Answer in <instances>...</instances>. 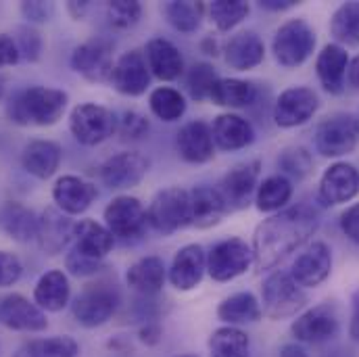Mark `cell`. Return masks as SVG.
<instances>
[{"instance_id":"cell-1","label":"cell","mask_w":359,"mask_h":357,"mask_svg":"<svg viewBox=\"0 0 359 357\" xmlns=\"http://www.w3.org/2000/svg\"><path fill=\"white\" fill-rule=\"evenodd\" d=\"M318 213L307 205H294L264 220L253 236V260L257 269L276 268L282 260L303 247L318 230Z\"/></svg>"},{"instance_id":"cell-2","label":"cell","mask_w":359,"mask_h":357,"mask_svg":"<svg viewBox=\"0 0 359 357\" xmlns=\"http://www.w3.org/2000/svg\"><path fill=\"white\" fill-rule=\"evenodd\" d=\"M67 92L46 86H29L17 92L8 107V119L17 126H55L67 109Z\"/></svg>"},{"instance_id":"cell-3","label":"cell","mask_w":359,"mask_h":357,"mask_svg":"<svg viewBox=\"0 0 359 357\" xmlns=\"http://www.w3.org/2000/svg\"><path fill=\"white\" fill-rule=\"evenodd\" d=\"M313 48H316V32L305 19H290L282 23L271 42L276 61L286 69L303 65L311 57Z\"/></svg>"},{"instance_id":"cell-4","label":"cell","mask_w":359,"mask_h":357,"mask_svg":"<svg viewBox=\"0 0 359 357\" xmlns=\"http://www.w3.org/2000/svg\"><path fill=\"white\" fill-rule=\"evenodd\" d=\"M262 314L269 320H286L297 316L307 303L303 288L286 271H273L262 286Z\"/></svg>"},{"instance_id":"cell-5","label":"cell","mask_w":359,"mask_h":357,"mask_svg":"<svg viewBox=\"0 0 359 357\" xmlns=\"http://www.w3.org/2000/svg\"><path fill=\"white\" fill-rule=\"evenodd\" d=\"M147 222L161 234H174L190 226V196L188 190L172 186L155 194L147 209Z\"/></svg>"},{"instance_id":"cell-6","label":"cell","mask_w":359,"mask_h":357,"mask_svg":"<svg viewBox=\"0 0 359 357\" xmlns=\"http://www.w3.org/2000/svg\"><path fill=\"white\" fill-rule=\"evenodd\" d=\"M359 142V119L351 113L326 117L316 130V149L324 157L349 155Z\"/></svg>"},{"instance_id":"cell-7","label":"cell","mask_w":359,"mask_h":357,"mask_svg":"<svg viewBox=\"0 0 359 357\" xmlns=\"http://www.w3.org/2000/svg\"><path fill=\"white\" fill-rule=\"evenodd\" d=\"M69 130L74 138L84 147H96L111 138L117 130V119L107 107L84 102L78 105L69 115Z\"/></svg>"},{"instance_id":"cell-8","label":"cell","mask_w":359,"mask_h":357,"mask_svg":"<svg viewBox=\"0 0 359 357\" xmlns=\"http://www.w3.org/2000/svg\"><path fill=\"white\" fill-rule=\"evenodd\" d=\"M255 264L253 249L243 238H226L207 255V271L215 282H230Z\"/></svg>"},{"instance_id":"cell-9","label":"cell","mask_w":359,"mask_h":357,"mask_svg":"<svg viewBox=\"0 0 359 357\" xmlns=\"http://www.w3.org/2000/svg\"><path fill=\"white\" fill-rule=\"evenodd\" d=\"M104 226L113 238H136L147 228V209L136 196H115L104 207Z\"/></svg>"},{"instance_id":"cell-10","label":"cell","mask_w":359,"mask_h":357,"mask_svg":"<svg viewBox=\"0 0 359 357\" xmlns=\"http://www.w3.org/2000/svg\"><path fill=\"white\" fill-rule=\"evenodd\" d=\"M72 67L92 84L111 82V74L115 67L113 44L104 38H94L80 44L72 55Z\"/></svg>"},{"instance_id":"cell-11","label":"cell","mask_w":359,"mask_h":357,"mask_svg":"<svg viewBox=\"0 0 359 357\" xmlns=\"http://www.w3.org/2000/svg\"><path fill=\"white\" fill-rule=\"evenodd\" d=\"M117 305H119L117 290H113L107 284H98V286H90L76 297L72 311L78 324L86 328H96L113 318Z\"/></svg>"},{"instance_id":"cell-12","label":"cell","mask_w":359,"mask_h":357,"mask_svg":"<svg viewBox=\"0 0 359 357\" xmlns=\"http://www.w3.org/2000/svg\"><path fill=\"white\" fill-rule=\"evenodd\" d=\"M290 332L297 341L320 345L339 335V311L332 303H320L305 314H301L292 326Z\"/></svg>"},{"instance_id":"cell-13","label":"cell","mask_w":359,"mask_h":357,"mask_svg":"<svg viewBox=\"0 0 359 357\" xmlns=\"http://www.w3.org/2000/svg\"><path fill=\"white\" fill-rule=\"evenodd\" d=\"M320 107L318 94L307 86H292L284 90L273 107V121L280 128H297L307 123Z\"/></svg>"},{"instance_id":"cell-14","label":"cell","mask_w":359,"mask_h":357,"mask_svg":"<svg viewBox=\"0 0 359 357\" xmlns=\"http://www.w3.org/2000/svg\"><path fill=\"white\" fill-rule=\"evenodd\" d=\"M149 168L151 161L144 155L136 151H123L109 157L100 166V178L111 190H126L138 186L149 174Z\"/></svg>"},{"instance_id":"cell-15","label":"cell","mask_w":359,"mask_h":357,"mask_svg":"<svg viewBox=\"0 0 359 357\" xmlns=\"http://www.w3.org/2000/svg\"><path fill=\"white\" fill-rule=\"evenodd\" d=\"M359 194V170L351 163L339 161L330 166L320 180L318 198L324 207L349 203Z\"/></svg>"},{"instance_id":"cell-16","label":"cell","mask_w":359,"mask_h":357,"mask_svg":"<svg viewBox=\"0 0 359 357\" xmlns=\"http://www.w3.org/2000/svg\"><path fill=\"white\" fill-rule=\"evenodd\" d=\"M332 271V251L326 243H311L290 268V278L301 288H316L320 286Z\"/></svg>"},{"instance_id":"cell-17","label":"cell","mask_w":359,"mask_h":357,"mask_svg":"<svg viewBox=\"0 0 359 357\" xmlns=\"http://www.w3.org/2000/svg\"><path fill=\"white\" fill-rule=\"evenodd\" d=\"M111 84L117 92L126 96H140L151 86V72L144 59V53L140 50H128L123 53L113 67Z\"/></svg>"},{"instance_id":"cell-18","label":"cell","mask_w":359,"mask_h":357,"mask_svg":"<svg viewBox=\"0 0 359 357\" xmlns=\"http://www.w3.org/2000/svg\"><path fill=\"white\" fill-rule=\"evenodd\" d=\"M259 161H247L236 168H232L222 182H219V194L230 209H245L255 190H257V180H259Z\"/></svg>"},{"instance_id":"cell-19","label":"cell","mask_w":359,"mask_h":357,"mask_svg":"<svg viewBox=\"0 0 359 357\" xmlns=\"http://www.w3.org/2000/svg\"><path fill=\"white\" fill-rule=\"evenodd\" d=\"M0 322L19 332H42L48 326L44 311L17 292L6 295L0 301Z\"/></svg>"},{"instance_id":"cell-20","label":"cell","mask_w":359,"mask_h":357,"mask_svg":"<svg viewBox=\"0 0 359 357\" xmlns=\"http://www.w3.org/2000/svg\"><path fill=\"white\" fill-rule=\"evenodd\" d=\"M96 186L80 176H63L53 186V201L65 215H80L96 198Z\"/></svg>"},{"instance_id":"cell-21","label":"cell","mask_w":359,"mask_h":357,"mask_svg":"<svg viewBox=\"0 0 359 357\" xmlns=\"http://www.w3.org/2000/svg\"><path fill=\"white\" fill-rule=\"evenodd\" d=\"M188 196H190V226L194 228H201V230L213 228L228 213V205L222 198L217 188L196 186L188 190Z\"/></svg>"},{"instance_id":"cell-22","label":"cell","mask_w":359,"mask_h":357,"mask_svg":"<svg viewBox=\"0 0 359 357\" xmlns=\"http://www.w3.org/2000/svg\"><path fill=\"white\" fill-rule=\"evenodd\" d=\"M76 224L57 209H46L38 217V245L48 255H59L72 241H74Z\"/></svg>"},{"instance_id":"cell-23","label":"cell","mask_w":359,"mask_h":357,"mask_svg":"<svg viewBox=\"0 0 359 357\" xmlns=\"http://www.w3.org/2000/svg\"><path fill=\"white\" fill-rule=\"evenodd\" d=\"M207 269V255L201 245H186L182 247L170 268V282L174 288L182 292L192 290L201 284L203 274Z\"/></svg>"},{"instance_id":"cell-24","label":"cell","mask_w":359,"mask_h":357,"mask_svg":"<svg viewBox=\"0 0 359 357\" xmlns=\"http://www.w3.org/2000/svg\"><path fill=\"white\" fill-rule=\"evenodd\" d=\"M176 149L180 157L188 163H207L215 155V144L211 136V126L205 121H190L178 132Z\"/></svg>"},{"instance_id":"cell-25","label":"cell","mask_w":359,"mask_h":357,"mask_svg":"<svg viewBox=\"0 0 359 357\" xmlns=\"http://www.w3.org/2000/svg\"><path fill=\"white\" fill-rule=\"evenodd\" d=\"M211 136L213 144L222 151H241L253 144L255 140V130L253 126L234 113H224L213 119L211 126Z\"/></svg>"},{"instance_id":"cell-26","label":"cell","mask_w":359,"mask_h":357,"mask_svg":"<svg viewBox=\"0 0 359 357\" xmlns=\"http://www.w3.org/2000/svg\"><path fill=\"white\" fill-rule=\"evenodd\" d=\"M347 69H349V55L337 42L326 44L316 59L318 80H320L322 88L330 94H341L345 90Z\"/></svg>"},{"instance_id":"cell-27","label":"cell","mask_w":359,"mask_h":357,"mask_svg":"<svg viewBox=\"0 0 359 357\" xmlns=\"http://www.w3.org/2000/svg\"><path fill=\"white\" fill-rule=\"evenodd\" d=\"M144 59L149 72L161 82H174L184 72V59L180 50L165 38H153L144 48Z\"/></svg>"},{"instance_id":"cell-28","label":"cell","mask_w":359,"mask_h":357,"mask_svg":"<svg viewBox=\"0 0 359 357\" xmlns=\"http://www.w3.org/2000/svg\"><path fill=\"white\" fill-rule=\"evenodd\" d=\"M63 159V151L53 140H32L21 155V166L27 174L38 180H48L57 174Z\"/></svg>"},{"instance_id":"cell-29","label":"cell","mask_w":359,"mask_h":357,"mask_svg":"<svg viewBox=\"0 0 359 357\" xmlns=\"http://www.w3.org/2000/svg\"><path fill=\"white\" fill-rule=\"evenodd\" d=\"M226 63L236 72H249L257 67L266 57V44L255 32H238L226 44Z\"/></svg>"},{"instance_id":"cell-30","label":"cell","mask_w":359,"mask_h":357,"mask_svg":"<svg viewBox=\"0 0 359 357\" xmlns=\"http://www.w3.org/2000/svg\"><path fill=\"white\" fill-rule=\"evenodd\" d=\"M74 251L80 255H86L92 260H102L111 253L115 238L107 230V226L94 222V220H82L74 228Z\"/></svg>"},{"instance_id":"cell-31","label":"cell","mask_w":359,"mask_h":357,"mask_svg":"<svg viewBox=\"0 0 359 357\" xmlns=\"http://www.w3.org/2000/svg\"><path fill=\"white\" fill-rule=\"evenodd\" d=\"M72 297V286L61 269H50L44 276H40L36 288H34V301L42 311H61L67 307Z\"/></svg>"},{"instance_id":"cell-32","label":"cell","mask_w":359,"mask_h":357,"mask_svg":"<svg viewBox=\"0 0 359 357\" xmlns=\"http://www.w3.org/2000/svg\"><path fill=\"white\" fill-rule=\"evenodd\" d=\"M165 264L159 257H142L136 264H132L126 282L130 288H134L140 295H155L163 288L165 284Z\"/></svg>"},{"instance_id":"cell-33","label":"cell","mask_w":359,"mask_h":357,"mask_svg":"<svg viewBox=\"0 0 359 357\" xmlns=\"http://www.w3.org/2000/svg\"><path fill=\"white\" fill-rule=\"evenodd\" d=\"M217 318L228 326L251 324L262 318V305L253 292H236L226 297L217 307Z\"/></svg>"},{"instance_id":"cell-34","label":"cell","mask_w":359,"mask_h":357,"mask_svg":"<svg viewBox=\"0 0 359 357\" xmlns=\"http://www.w3.org/2000/svg\"><path fill=\"white\" fill-rule=\"evenodd\" d=\"M2 228L17 243H29L38 236V215L21 203H6L2 209Z\"/></svg>"},{"instance_id":"cell-35","label":"cell","mask_w":359,"mask_h":357,"mask_svg":"<svg viewBox=\"0 0 359 357\" xmlns=\"http://www.w3.org/2000/svg\"><path fill=\"white\" fill-rule=\"evenodd\" d=\"M257 98V88L251 82L236 80V78H219L211 90L209 100L217 107H228V109H243L253 105Z\"/></svg>"},{"instance_id":"cell-36","label":"cell","mask_w":359,"mask_h":357,"mask_svg":"<svg viewBox=\"0 0 359 357\" xmlns=\"http://www.w3.org/2000/svg\"><path fill=\"white\" fill-rule=\"evenodd\" d=\"M80 345L76 339L67 335L50 337V339H34L23 343L15 357H78Z\"/></svg>"},{"instance_id":"cell-37","label":"cell","mask_w":359,"mask_h":357,"mask_svg":"<svg viewBox=\"0 0 359 357\" xmlns=\"http://www.w3.org/2000/svg\"><path fill=\"white\" fill-rule=\"evenodd\" d=\"M292 196V182L278 174L269 176L259 186L255 194V205L262 213H278Z\"/></svg>"},{"instance_id":"cell-38","label":"cell","mask_w":359,"mask_h":357,"mask_svg":"<svg viewBox=\"0 0 359 357\" xmlns=\"http://www.w3.org/2000/svg\"><path fill=\"white\" fill-rule=\"evenodd\" d=\"M211 357H249V337L236 326H222L209 337Z\"/></svg>"},{"instance_id":"cell-39","label":"cell","mask_w":359,"mask_h":357,"mask_svg":"<svg viewBox=\"0 0 359 357\" xmlns=\"http://www.w3.org/2000/svg\"><path fill=\"white\" fill-rule=\"evenodd\" d=\"M330 34L339 46H359V2H345L334 11Z\"/></svg>"},{"instance_id":"cell-40","label":"cell","mask_w":359,"mask_h":357,"mask_svg":"<svg viewBox=\"0 0 359 357\" xmlns=\"http://www.w3.org/2000/svg\"><path fill=\"white\" fill-rule=\"evenodd\" d=\"M203 13H205V4L188 2V0L186 2L172 0L163 6V15L168 17L170 25L178 32H184V34H192L198 29Z\"/></svg>"},{"instance_id":"cell-41","label":"cell","mask_w":359,"mask_h":357,"mask_svg":"<svg viewBox=\"0 0 359 357\" xmlns=\"http://www.w3.org/2000/svg\"><path fill=\"white\" fill-rule=\"evenodd\" d=\"M251 6L245 0H213L209 4V17L219 32H230L243 23Z\"/></svg>"},{"instance_id":"cell-42","label":"cell","mask_w":359,"mask_h":357,"mask_svg":"<svg viewBox=\"0 0 359 357\" xmlns=\"http://www.w3.org/2000/svg\"><path fill=\"white\" fill-rule=\"evenodd\" d=\"M149 105H151V111L161 121H178L186 111V100H184L182 92L176 88H170V86L153 90Z\"/></svg>"},{"instance_id":"cell-43","label":"cell","mask_w":359,"mask_h":357,"mask_svg":"<svg viewBox=\"0 0 359 357\" xmlns=\"http://www.w3.org/2000/svg\"><path fill=\"white\" fill-rule=\"evenodd\" d=\"M219 80V76L215 74V69L209 63H196L190 67L188 76H186V88L192 100L203 102L211 96V90L215 86V82Z\"/></svg>"},{"instance_id":"cell-44","label":"cell","mask_w":359,"mask_h":357,"mask_svg":"<svg viewBox=\"0 0 359 357\" xmlns=\"http://www.w3.org/2000/svg\"><path fill=\"white\" fill-rule=\"evenodd\" d=\"M278 166L280 170L290 176V178L303 180L305 176L311 174L313 170V159L309 155L307 149L303 147H290V149H284L278 157Z\"/></svg>"},{"instance_id":"cell-45","label":"cell","mask_w":359,"mask_h":357,"mask_svg":"<svg viewBox=\"0 0 359 357\" xmlns=\"http://www.w3.org/2000/svg\"><path fill=\"white\" fill-rule=\"evenodd\" d=\"M109 21L117 29H130L134 27L142 17V6L136 0H113L107 4Z\"/></svg>"},{"instance_id":"cell-46","label":"cell","mask_w":359,"mask_h":357,"mask_svg":"<svg viewBox=\"0 0 359 357\" xmlns=\"http://www.w3.org/2000/svg\"><path fill=\"white\" fill-rule=\"evenodd\" d=\"M15 44H17V50L19 55L25 59V61H38L40 55H42V38L40 34L34 29V27H19L17 29V36L13 38Z\"/></svg>"},{"instance_id":"cell-47","label":"cell","mask_w":359,"mask_h":357,"mask_svg":"<svg viewBox=\"0 0 359 357\" xmlns=\"http://www.w3.org/2000/svg\"><path fill=\"white\" fill-rule=\"evenodd\" d=\"M65 266L74 276L86 278V276H94L102 269V260H92V257L80 255L78 251L72 249V253H67V257H65Z\"/></svg>"},{"instance_id":"cell-48","label":"cell","mask_w":359,"mask_h":357,"mask_svg":"<svg viewBox=\"0 0 359 357\" xmlns=\"http://www.w3.org/2000/svg\"><path fill=\"white\" fill-rule=\"evenodd\" d=\"M23 274V264L15 253L0 251V288L13 286Z\"/></svg>"},{"instance_id":"cell-49","label":"cell","mask_w":359,"mask_h":357,"mask_svg":"<svg viewBox=\"0 0 359 357\" xmlns=\"http://www.w3.org/2000/svg\"><path fill=\"white\" fill-rule=\"evenodd\" d=\"M119 132H121L123 138L136 140V138H142L149 132V123H147V119L142 115L130 111V113H123V119L119 123Z\"/></svg>"},{"instance_id":"cell-50","label":"cell","mask_w":359,"mask_h":357,"mask_svg":"<svg viewBox=\"0 0 359 357\" xmlns=\"http://www.w3.org/2000/svg\"><path fill=\"white\" fill-rule=\"evenodd\" d=\"M341 230L349 241L359 243V203H353L341 213Z\"/></svg>"},{"instance_id":"cell-51","label":"cell","mask_w":359,"mask_h":357,"mask_svg":"<svg viewBox=\"0 0 359 357\" xmlns=\"http://www.w3.org/2000/svg\"><path fill=\"white\" fill-rule=\"evenodd\" d=\"M21 13L25 15L27 21H36V23H42V21H48L50 13H53V4H46V2H23L21 4Z\"/></svg>"},{"instance_id":"cell-52","label":"cell","mask_w":359,"mask_h":357,"mask_svg":"<svg viewBox=\"0 0 359 357\" xmlns=\"http://www.w3.org/2000/svg\"><path fill=\"white\" fill-rule=\"evenodd\" d=\"M19 59H21V55L17 50L15 40L11 36H6V34H0V67L15 65Z\"/></svg>"},{"instance_id":"cell-53","label":"cell","mask_w":359,"mask_h":357,"mask_svg":"<svg viewBox=\"0 0 359 357\" xmlns=\"http://www.w3.org/2000/svg\"><path fill=\"white\" fill-rule=\"evenodd\" d=\"M351 339L359 343V288L351 295V324H349Z\"/></svg>"},{"instance_id":"cell-54","label":"cell","mask_w":359,"mask_h":357,"mask_svg":"<svg viewBox=\"0 0 359 357\" xmlns=\"http://www.w3.org/2000/svg\"><path fill=\"white\" fill-rule=\"evenodd\" d=\"M294 0H262V8H268V11H286V8H292Z\"/></svg>"},{"instance_id":"cell-55","label":"cell","mask_w":359,"mask_h":357,"mask_svg":"<svg viewBox=\"0 0 359 357\" xmlns=\"http://www.w3.org/2000/svg\"><path fill=\"white\" fill-rule=\"evenodd\" d=\"M159 337H161L159 326H147V328L140 330V339H142L144 343H149V345H155V343L159 341Z\"/></svg>"},{"instance_id":"cell-56","label":"cell","mask_w":359,"mask_h":357,"mask_svg":"<svg viewBox=\"0 0 359 357\" xmlns=\"http://www.w3.org/2000/svg\"><path fill=\"white\" fill-rule=\"evenodd\" d=\"M347 78H349V84H351L353 88L359 90V55L353 59V61H349Z\"/></svg>"},{"instance_id":"cell-57","label":"cell","mask_w":359,"mask_h":357,"mask_svg":"<svg viewBox=\"0 0 359 357\" xmlns=\"http://www.w3.org/2000/svg\"><path fill=\"white\" fill-rule=\"evenodd\" d=\"M280 356L282 357H307V353H305L301 347H297V345H284V347H282V351H280Z\"/></svg>"},{"instance_id":"cell-58","label":"cell","mask_w":359,"mask_h":357,"mask_svg":"<svg viewBox=\"0 0 359 357\" xmlns=\"http://www.w3.org/2000/svg\"><path fill=\"white\" fill-rule=\"evenodd\" d=\"M176 357H198V356H192V353H186V356H176Z\"/></svg>"}]
</instances>
